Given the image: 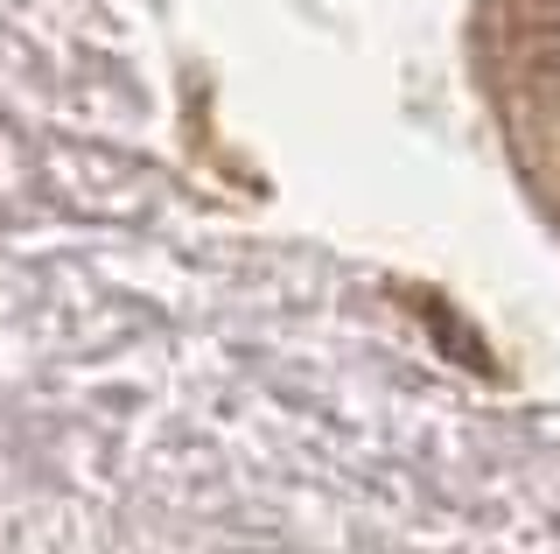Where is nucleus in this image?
<instances>
[{
  "label": "nucleus",
  "mask_w": 560,
  "mask_h": 554,
  "mask_svg": "<svg viewBox=\"0 0 560 554\" xmlns=\"http://www.w3.org/2000/svg\"><path fill=\"white\" fill-rule=\"evenodd\" d=\"M553 8H560V0H553ZM553 64H560V22H553Z\"/></svg>",
  "instance_id": "1"
}]
</instances>
